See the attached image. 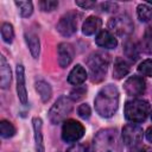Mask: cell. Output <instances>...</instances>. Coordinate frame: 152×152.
Wrapping results in <instances>:
<instances>
[{
    "label": "cell",
    "instance_id": "6da1fadb",
    "mask_svg": "<svg viewBox=\"0 0 152 152\" xmlns=\"http://www.w3.org/2000/svg\"><path fill=\"white\" fill-rule=\"evenodd\" d=\"M95 110L101 118H112L119 108V90L114 84L102 87L95 100Z\"/></svg>",
    "mask_w": 152,
    "mask_h": 152
},
{
    "label": "cell",
    "instance_id": "7a4b0ae2",
    "mask_svg": "<svg viewBox=\"0 0 152 152\" xmlns=\"http://www.w3.org/2000/svg\"><path fill=\"white\" fill-rule=\"evenodd\" d=\"M94 148L96 152H122V137L116 128L100 129L94 137Z\"/></svg>",
    "mask_w": 152,
    "mask_h": 152
},
{
    "label": "cell",
    "instance_id": "3957f363",
    "mask_svg": "<svg viewBox=\"0 0 152 152\" xmlns=\"http://www.w3.org/2000/svg\"><path fill=\"white\" fill-rule=\"evenodd\" d=\"M109 55L106 52H94L87 59V66L89 70L90 80L95 83H99L104 80L108 66H109Z\"/></svg>",
    "mask_w": 152,
    "mask_h": 152
},
{
    "label": "cell",
    "instance_id": "277c9868",
    "mask_svg": "<svg viewBox=\"0 0 152 152\" xmlns=\"http://www.w3.org/2000/svg\"><path fill=\"white\" fill-rule=\"evenodd\" d=\"M124 114L125 118L132 124H140L144 122L151 114V106L146 100L133 99L126 102Z\"/></svg>",
    "mask_w": 152,
    "mask_h": 152
},
{
    "label": "cell",
    "instance_id": "5b68a950",
    "mask_svg": "<svg viewBox=\"0 0 152 152\" xmlns=\"http://www.w3.org/2000/svg\"><path fill=\"white\" fill-rule=\"evenodd\" d=\"M72 108H74V101L69 96H59L48 113L50 122L52 125L61 124L72 112Z\"/></svg>",
    "mask_w": 152,
    "mask_h": 152
},
{
    "label": "cell",
    "instance_id": "8992f818",
    "mask_svg": "<svg viewBox=\"0 0 152 152\" xmlns=\"http://www.w3.org/2000/svg\"><path fill=\"white\" fill-rule=\"evenodd\" d=\"M107 26H108V31H110L114 36L118 37H128L134 30V25L131 18L125 14H120L110 18L108 20Z\"/></svg>",
    "mask_w": 152,
    "mask_h": 152
},
{
    "label": "cell",
    "instance_id": "52a82bcc",
    "mask_svg": "<svg viewBox=\"0 0 152 152\" xmlns=\"http://www.w3.org/2000/svg\"><path fill=\"white\" fill-rule=\"evenodd\" d=\"M86 133L84 126L74 119H69L64 121L62 126V139L65 142H75L80 140Z\"/></svg>",
    "mask_w": 152,
    "mask_h": 152
},
{
    "label": "cell",
    "instance_id": "ba28073f",
    "mask_svg": "<svg viewBox=\"0 0 152 152\" xmlns=\"http://www.w3.org/2000/svg\"><path fill=\"white\" fill-rule=\"evenodd\" d=\"M142 135H144V131L137 124H127L122 127V131H121L122 141L129 148L140 146Z\"/></svg>",
    "mask_w": 152,
    "mask_h": 152
},
{
    "label": "cell",
    "instance_id": "9c48e42d",
    "mask_svg": "<svg viewBox=\"0 0 152 152\" xmlns=\"http://www.w3.org/2000/svg\"><path fill=\"white\" fill-rule=\"evenodd\" d=\"M78 13H76L75 11L68 12L65 13L59 21L57 23V31L63 36V37H70L72 36L76 31H77V23H78Z\"/></svg>",
    "mask_w": 152,
    "mask_h": 152
},
{
    "label": "cell",
    "instance_id": "30bf717a",
    "mask_svg": "<svg viewBox=\"0 0 152 152\" xmlns=\"http://www.w3.org/2000/svg\"><path fill=\"white\" fill-rule=\"evenodd\" d=\"M124 89L127 95L137 97L145 93L146 90V82L141 76L133 75L128 77L124 83Z\"/></svg>",
    "mask_w": 152,
    "mask_h": 152
},
{
    "label": "cell",
    "instance_id": "8fae6325",
    "mask_svg": "<svg viewBox=\"0 0 152 152\" xmlns=\"http://www.w3.org/2000/svg\"><path fill=\"white\" fill-rule=\"evenodd\" d=\"M58 64L61 68H66L75 57V50L69 43H59L57 46Z\"/></svg>",
    "mask_w": 152,
    "mask_h": 152
},
{
    "label": "cell",
    "instance_id": "7c38bea8",
    "mask_svg": "<svg viewBox=\"0 0 152 152\" xmlns=\"http://www.w3.org/2000/svg\"><path fill=\"white\" fill-rule=\"evenodd\" d=\"M17 76V94L18 99L21 104H27V90H26V82H25V69L23 64H18L15 69Z\"/></svg>",
    "mask_w": 152,
    "mask_h": 152
},
{
    "label": "cell",
    "instance_id": "4fadbf2b",
    "mask_svg": "<svg viewBox=\"0 0 152 152\" xmlns=\"http://www.w3.org/2000/svg\"><path fill=\"white\" fill-rule=\"evenodd\" d=\"M33 126V138H34V147L36 152H45L44 139H43V120L39 116H34L32 119Z\"/></svg>",
    "mask_w": 152,
    "mask_h": 152
},
{
    "label": "cell",
    "instance_id": "5bb4252c",
    "mask_svg": "<svg viewBox=\"0 0 152 152\" xmlns=\"http://www.w3.org/2000/svg\"><path fill=\"white\" fill-rule=\"evenodd\" d=\"M95 43L97 46L104 48V49H115L118 46L116 37L108 30L100 31L95 37Z\"/></svg>",
    "mask_w": 152,
    "mask_h": 152
},
{
    "label": "cell",
    "instance_id": "9a60e30c",
    "mask_svg": "<svg viewBox=\"0 0 152 152\" xmlns=\"http://www.w3.org/2000/svg\"><path fill=\"white\" fill-rule=\"evenodd\" d=\"M12 81V71L4 55L0 56V87L2 89L10 88Z\"/></svg>",
    "mask_w": 152,
    "mask_h": 152
},
{
    "label": "cell",
    "instance_id": "2e32d148",
    "mask_svg": "<svg viewBox=\"0 0 152 152\" xmlns=\"http://www.w3.org/2000/svg\"><path fill=\"white\" fill-rule=\"evenodd\" d=\"M88 78V74L86 71V69L81 65V64H76L71 71L68 75V82L75 87L81 86L86 80Z\"/></svg>",
    "mask_w": 152,
    "mask_h": 152
},
{
    "label": "cell",
    "instance_id": "e0dca14e",
    "mask_svg": "<svg viewBox=\"0 0 152 152\" xmlns=\"http://www.w3.org/2000/svg\"><path fill=\"white\" fill-rule=\"evenodd\" d=\"M102 26V20L101 18L96 17V15H90L88 17L82 25V33L84 36H93L95 34L97 31H100Z\"/></svg>",
    "mask_w": 152,
    "mask_h": 152
},
{
    "label": "cell",
    "instance_id": "ac0fdd59",
    "mask_svg": "<svg viewBox=\"0 0 152 152\" xmlns=\"http://www.w3.org/2000/svg\"><path fill=\"white\" fill-rule=\"evenodd\" d=\"M25 40L27 44V48L30 49L31 56L37 59L39 57V52H40V42H39V37L34 33V32H25Z\"/></svg>",
    "mask_w": 152,
    "mask_h": 152
},
{
    "label": "cell",
    "instance_id": "d6986e66",
    "mask_svg": "<svg viewBox=\"0 0 152 152\" xmlns=\"http://www.w3.org/2000/svg\"><path fill=\"white\" fill-rule=\"evenodd\" d=\"M129 74V64L121 57H116L113 66V77L116 80H121Z\"/></svg>",
    "mask_w": 152,
    "mask_h": 152
},
{
    "label": "cell",
    "instance_id": "ffe728a7",
    "mask_svg": "<svg viewBox=\"0 0 152 152\" xmlns=\"http://www.w3.org/2000/svg\"><path fill=\"white\" fill-rule=\"evenodd\" d=\"M34 89H36V91L38 93L40 100H42L44 103H46V102L51 99V96H52L51 86H50L46 81H44V80H38V81H36V83H34Z\"/></svg>",
    "mask_w": 152,
    "mask_h": 152
},
{
    "label": "cell",
    "instance_id": "44dd1931",
    "mask_svg": "<svg viewBox=\"0 0 152 152\" xmlns=\"http://www.w3.org/2000/svg\"><path fill=\"white\" fill-rule=\"evenodd\" d=\"M124 53L131 62L134 63L139 57V48L133 40L127 39L124 43Z\"/></svg>",
    "mask_w": 152,
    "mask_h": 152
},
{
    "label": "cell",
    "instance_id": "7402d4cb",
    "mask_svg": "<svg viewBox=\"0 0 152 152\" xmlns=\"http://www.w3.org/2000/svg\"><path fill=\"white\" fill-rule=\"evenodd\" d=\"M137 15H138L139 20L142 23L150 21L152 19V6L146 2L139 4L137 6Z\"/></svg>",
    "mask_w": 152,
    "mask_h": 152
},
{
    "label": "cell",
    "instance_id": "603a6c76",
    "mask_svg": "<svg viewBox=\"0 0 152 152\" xmlns=\"http://www.w3.org/2000/svg\"><path fill=\"white\" fill-rule=\"evenodd\" d=\"M14 5L18 7L23 18H28L33 13V4L31 1H14Z\"/></svg>",
    "mask_w": 152,
    "mask_h": 152
},
{
    "label": "cell",
    "instance_id": "cb8c5ba5",
    "mask_svg": "<svg viewBox=\"0 0 152 152\" xmlns=\"http://www.w3.org/2000/svg\"><path fill=\"white\" fill-rule=\"evenodd\" d=\"M1 38L5 43L12 44V42L14 39V30H13L12 24L2 23V25H1Z\"/></svg>",
    "mask_w": 152,
    "mask_h": 152
},
{
    "label": "cell",
    "instance_id": "d4e9b609",
    "mask_svg": "<svg viewBox=\"0 0 152 152\" xmlns=\"http://www.w3.org/2000/svg\"><path fill=\"white\" fill-rule=\"evenodd\" d=\"M0 134L2 138H12L15 134V127L13 126L12 122L7 120H1L0 121Z\"/></svg>",
    "mask_w": 152,
    "mask_h": 152
},
{
    "label": "cell",
    "instance_id": "484cf974",
    "mask_svg": "<svg viewBox=\"0 0 152 152\" xmlns=\"http://www.w3.org/2000/svg\"><path fill=\"white\" fill-rule=\"evenodd\" d=\"M141 48L147 53H151L152 52V25L147 26L146 30H145V32H144Z\"/></svg>",
    "mask_w": 152,
    "mask_h": 152
},
{
    "label": "cell",
    "instance_id": "4316f807",
    "mask_svg": "<svg viewBox=\"0 0 152 152\" xmlns=\"http://www.w3.org/2000/svg\"><path fill=\"white\" fill-rule=\"evenodd\" d=\"M138 72L142 76L146 77H152V59L147 58L144 59L139 65H138Z\"/></svg>",
    "mask_w": 152,
    "mask_h": 152
},
{
    "label": "cell",
    "instance_id": "83f0119b",
    "mask_svg": "<svg viewBox=\"0 0 152 152\" xmlns=\"http://www.w3.org/2000/svg\"><path fill=\"white\" fill-rule=\"evenodd\" d=\"M66 152H94V151L88 142H78L71 145L66 150Z\"/></svg>",
    "mask_w": 152,
    "mask_h": 152
},
{
    "label": "cell",
    "instance_id": "f1b7e54d",
    "mask_svg": "<svg viewBox=\"0 0 152 152\" xmlns=\"http://www.w3.org/2000/svg\"><path fill=\"white\" fill-rule=\"evenodd\" d=\"M38 6L44 12H51V11L57 8L58 1H56V0H43V1L38 2Z\"/></svg>",
    "mask_w": 152,
    "mask_h": 152
},
{
    "label": "cell",
    "instance_id": "f546056e",
    "mask_svg": "<svg viewBox=\"0 0 152 152\" xmlns=\"http://www.w3.org/2000/svg\"><path fill=\"white\" fill-rule=\"evenodd\" d=\"M86 93H87V88L84 87V86H77L75 89H72L71 91H70V99L72 100V101H77V100H80V99H82L84 95H86Z\"/></svg>",
    "mask_w": 152,
    "mask_h": 152
},
{
    "label": "cell",
    "instance_id": "4dcf8cb0",
    "mask_svg": "<svg viewBox=\"0 0 152 152\" xmlns=\"http://www.w3.org/2000/svg\"><path fill=\"white\" fill-rule=\"evenodd\" d=\"M77 114H78L80 118H82V119H84V120H86V119H89L90 115H91V109H90L89 104H88V103H82V104H80L78 108H77Z\"/></svg>",
    "mask_w": 152,
    "mask_h": 152
},
{
    "label": "cell",
    "instance_id": "1f68e13d",
    "mask_svg": "<svg viewBox=\"0 0 152 152\" xmlns=\"http://www.w3.org/2000/svg\"><path fill=\"white\" fill-rule=\"evenodd\" d=\"M75 4H76V6H78V7L83 8V10H91V8L95 7V5H96V2H94V1H88V0H76Z\"/></svg>",
    "mask_w": 152,
    "mask_h": 152
},
{
    "label": "cell",
    "instance_id": "d6a6232c",
    "mask_svg": "<svg viewBox=\"0 0 152 152\" xmlns=\"http://www.w3.org/2000/svg\"><path fill=\"white\" fill-rule=\"evenodd\" d=\"M100 10L102 12H113L118 10V4L114 2H102L100 5Z\"/></svg>",
    "mask_w": 152,
    "mask_h": 152
},
{
    "label": "cell",
    "instance_id": "836d02e7",
    "mask_svg": "<svg viewBox=\"0 0 152 152\" xmlns=\"http://www.w3.org/2000/svg\"><path fill=\"white\" fill-rule=\"evenodd\" d=\"M131 152H152V148L148 146H138V147L131 148Z\"/></svg>",
    "mask_w": 152,
    "mask_h": 152
},
{
    "label": "cell",
    "instance_id": "e575fe53",
    "mask_svg": "<svg viewBox=\"0 0 152 152\" xmlns=\"http://www.w3.org/2000/svg\"><path fill=\"white\" fill-rule=\"evenodd\" d=\"M145 135H146V139L152 144V126H150L147 129H146V132H145Z\"/></svg>",
    "mask_w": 152,
    "mask_h": 152
},
{
    "label": "cell",
    "instance_id": "d590c367",
    "mask_svg": "<svg viewBox=\"0 0 152 152\" xmlns=\"http://www.w3.org/2000/svg\"><path fill=\"white\" fill-rule=\"evenodd\" d=\"M150 115H151V120H152V112H151V114H150Z\"/></svg>",
    "mask_w": 152,
    "mask_h": 152
}]
</instances>
